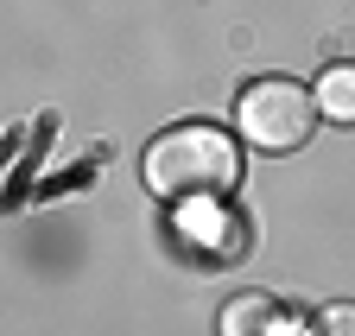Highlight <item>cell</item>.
I'll return each instance as SVG.
<instances>
[{"label": "cell", "mask_w": 355, "mask_h": 336, "mask_svg": "<svg viewBox=\"0 0 355 336\" xmlns=\"http://www.w3.org/2000/svg\"><path fill=\"white\" fill-rule=\"evenodd\" d=\"M222 336H292V317L266 292H241L222 305Z\"/></svg>", "instance_id": "3"}, {"label": "cell", "mask_w": 355, "mask_h": 336, "mask_svg": "<svg viewBox=\"0 0 355 336\" xmlns=\"http://www.w3.org/2000/svg\"><path fill=\"white\" fill-rule=\"evenodd\" d=\"M146 184L165 203H216L241 184V152L222 127L184 121V127H165L146 146Z\"/></svg>", "instance_id": "1"}, {"label": "cell", "mask_w": 355, "mask_h": 336, "mask_svg": "<svg viewBox=\"0 0 355 336\" xmlns=\"http://www.w3.org/2000/svg\"><path fill=\"white\" fill-rule=\"evenodd\" d=\"M318 114L324 121H343V127H355V64H330L318 76Z\"/></svg>", "instance_id": "4"}, {"label": "cell", "mask_w": 355, "mask_h": 336, "mask_svg": "<svg viewBox=\"0 0 355 336\" xmlns=\"http://www.w3.org/2000/svg\"><path fill=\"white\" fill-rule=\"evenodd\" d=\"M298 336H355V305H324V311H311V324Z\"/></svg>", "instance_id": "5"}, {"label": "cell", "mask_w": 355, "mask_h": 336, "mask_svg": "<svg viewBox=\"0 0 355 336\" xmlns=\"http://www.w3.org/2000/svg\"><path fill=\"white\" fill-rule=\"evenodd\" d=\"M235 121H241L248 146H260V152H298L311 140V121H318V96H311L304 82H292V76H260V82L241 89Z\"/></svg>", "instance_id": "2"}]
</instances>
